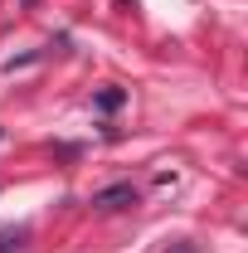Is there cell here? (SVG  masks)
<instances>
[{
    "instance_id": "7a4b0ae2",
    "label": "cell",
    "mask_w": 248,
    "mask_h": 253,
    "mask_svg": "<svg viewBox=\"0 0 248 253\" xmlns=\"http://www.w3.org/2000/svg\"><path fill=\"white\" fill-rule=\"evenodd\" d=\"M122 102H126V93H122V88H102V93H97V107H102V112H117Z\"/></svg>"
},
{
    "instance_id": "277c9868",
    "label": "cell",
    "mask_w": 248,
    "mask_h": 253,
    "mask_svg": "<svg viewBox=\"0 0 248 253\" xmlns=\"http://www.w3.org/2000/svg\"><path fill=\"white\" fill-rule=\"evenodd\" d=\"M175 253H190V249H185V244H180V249H175Z\"/></svg>"
},
{
    "instance_id": "6da1fadb",
    "label": "cell",
    "mask_w": 248,
    "mask_h": 253,
    "mask_svg": "<svg viewBox=\"0 0 248 253\" xmlns=\"http://www.w3.org/2000/svg\"><path fill=\"white\" fill-rule=\"evenodd\" d=\"M93 205L107 210V214H112V210H131V205H136V185H107V190L93 195Z\"/></svg>"
},
{
    "instance_id": "3957f363",
    "label": "cell",
    "mask_w": 248,
    "mask_h": 253,
    "mask_svg": "<svg viewBox=\"0 0 248 253\" xmlns=\"http://www.w3.org/2000/svg\"><path fill=\"white\" fill-rule=\"evenodd\" d=\"M30 239V229H0V253H10V249H20Z\"/></svg>"
}]
</instances>
